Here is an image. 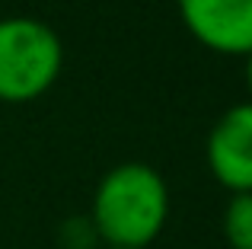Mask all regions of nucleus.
<instances>
[{
	"label": "nucleus",
	"instance_id": "nucleus-1",
	"mask_svg": "<svg viewBox=\"0 0 252 249\" xmlns=\"http://www.w3.org/2000/svg\"><path fill=\"white\" fill-rule=\"evenodd\" d=\"M169 186L150 163H118L96 182L90 220L105 246L147 249L169 220Z\"/></svg>",
	"mask_w": 252,
	"mask_h": 249
},
{
	"label": "nucleus",
	"instance_id": "nucleus-2",
	"mask_svg": "<svg viewBox=\"0 0 252 249\" xmlns=\"http://www.w3.org/2000/svg\"><path fill=\"white\" fill-rule=\"evenodd\" d=\"M64 70V42L45 19H0V102H35Z\"/></svg>",
	"mask_w": 252,
	"mask_h": 249
},
{
	"label": "nucleus",
	"instance_id": "nucleus-3",
	"mask_svg": "<svg viewBox=\"0 0 252 249\" xmlns=\"http://www.w3.org/2000/svg\"><path fill=\"white\" fill-rule=\"evenodd\" d=\"M176 10L201 48L223 58L252 51V0H176Z\"/></svg>",
	"mask_w": 252,
	"mask_h": 249
},
{
	"label": "nucleus",
	"instance_id": "nucleus-4",
	"mask_svg": "<svg viewBox=\"0 0 252 249\" xmlns=\"http://www.w3.org/2000/svg\"><path fill=\"white\" fill-rule=\"evenodd\" d=\"M208 169L217 186L233 192H252V99L230 106L208 134Z\"/></svg>",
	"mask_w": 252,
	"mask_h": 249
},
{
	"label": "nucleus",
	"instance_id": "nucleus-5",
	"mask_svg": "<svg viewBox=\"0 0 252 249\" xmlns=\"http://www.w3.org/2000/svg\"><path fill=\"white\" fill-rule=\"evenodd\" d=\"M223 240L230 249H252V192H233L220 218Z\"/></svg>",
	"mask_w": 252,
	"mask_h": 249
},
{
	"label": "nucleus",
	"instance_id": "nucleus-6",
	"mask_svg": "<svg viewBox=\"0 0 252 249\" xmlns=\"http://www.w3.org/2000/svg\"><path fill=\"white\" fill-rule=\"evenodd\" d=\"M58 243H61V249H96V243H102V240H99L96 227L86 214V218L64 220L61 230H58Z\"/></svg>",
	"mask_w": 252,
	"mask_h": 249
},
{
	"label": "nucleus",
	"instance_id": "nucleus-7",
	"mask_svg": "<svg viewBox=\"0 0 252 249\" xmlns=\"http://www.w3.org/2000/svg\"><path fill=\"white\" fill-rule=\"evenodd\" d=\"M246 87H249V96H252V51L246 55Z\"/></svg>",
	"mask_w": 252,
	"mask_h": 249
},
{
	"label": "nucleus",
	"instance_id": "nucleus-8",
	"mask_svg": "<svg viewBox=\"0 0 252 249\" xmlns=\"http://www.w3.org/2000/svg\"><path fill=\"white\" fill-rule=\"evenodd\" d=\"M105 249H134V246H105Z\"/></svg>",
	"mask_w": 252,
	"mask_h": 249
}]
</instances>
